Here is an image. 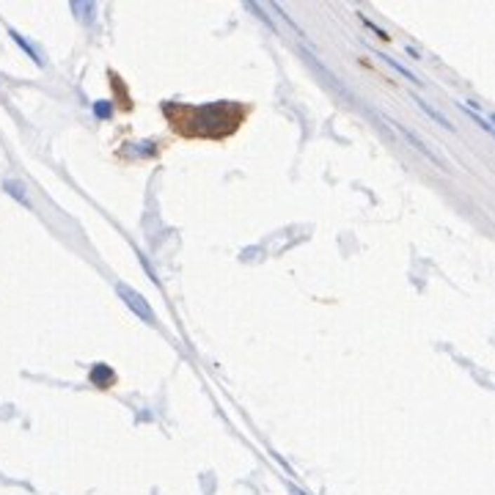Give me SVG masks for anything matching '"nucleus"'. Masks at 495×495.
<instances>
[{
	"mask_svg": "<svg viewBox=\"0 0 495 495\" xmlns=\"http://www.w3.org/2000/svg\"><path fill=\"white\" fill-rule=\"evenodd\" d=\"M119 289V297H124V303L130 305L132 311L140 317V319H146V322H154V314H152V305L143 300V297L138 295V292H132L130 286H124V284H119L116 286Z\"/></svg>",
	"mask_w": 495,
	"mask_h": 495,
	"instance_id": "nucleus-1",
	"label": "nucleus"
},
{
	"mask_svg": "<svg viewBox=\"0 0 495 495\" xmlns=\"http://www.w3.org/2000/svg\"><path fill=\"white\" fill-rule=\"evenodd\" d=\"M413 99H416V102H418V107H421V110H424V113H427L429 119H435V121H437V124H440V127H446V130H451V132H454V124H451V121H449V119H446V116H443V113H437V110H435V107H432V105H429L427 99H421V97H418V94H413Z\"/></svg>",
	"mask_w": 495,
	"mask_h": 495,
	"instance_id": "nucleus-2",
	"label": "nucleus"
},
{
	"mask_svg": "<svg viewBox=\"0 0 495 495\" xmlns=\"http://www.w3.org/2000/svg\"><path fill=\"white\" fill-rule=\"evenodd\" d=\"M402 132H404V138H407V140H410V143H413L416 149H421V152L427 154V157H429V160H432V163L443 165V160H440V157H437V154H435V152L429 149V146H427V143H424V140H421V138H418V135H413V132H410V130H402Z\"/></svg>",
	"mask_w": 495,
	"mask_h": 495,
	"instance_id": "nucleus-3",
	"label": "nucleus"
},
{
	"mask_svg": "<svg viewBox=\"0 0 495 495\" xmlns=\"http://www.w3.org/2000/svg\"><path fill=\"white\" fill-rule=\"evenodd\" d=\"M374 53H380V55H383V58H385V64H391L396 69V72H399V74H404V77H407V80H413V83H421V77H418V74H416V72H410V69H404V66L399 64V61H396V58H391V55H388V53H383V50H374Z\"/></svg>",
	"mask_w": 495,
	"mask_h": 495,
	"instance_id": "nucleus-4",
	"label": "nucleus"
},
{
	"mask_svg": "<svg viewBox=\"0 0 495 495\" xmlns=\"http://www.w3.org/2000/svg\"><path fill=\"white\" fill-rule=\"evenodd\" d=\"M363 20V25H366V28H369V31H374L377 33V36H380V39H385V41H388V33L385 31H380V28H377V25H374V22H369V20H366V17H361Z\"/></svg>",
	"mask_w": 495,
	"mask_h": 495,
	"instance_id": "nucleus-5",
	"label": "nucleus"
},
{
	"mask_svg": "<svg viewBox=\"0 0 495 495\" xmlns=\"http://www.w3.org/2000/svg\"><path fill=\"white\" fill-rule=\"evenodd\" d=\"M94 110H97V116H102V119H107V116H110V113H107V110H110V105H107V102H102V105L97 102V107H94Z\"/></svg>",
	"mask_w": 495,
	"mask_h": 495,
	"instance_id": "nucleus-6",
	"label": "nucleus"
}]
</instances>
